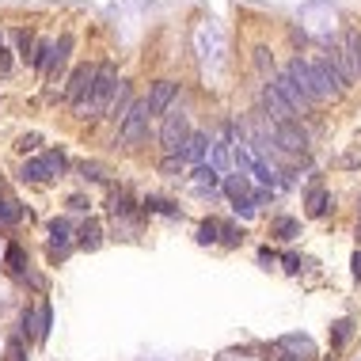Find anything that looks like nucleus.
I'll return each instance as SVG.
<instances>
[{"label":"nucleus","mask_w":361,"mask_h":361,"mask_svg":"<svg viewBox=\"0 0 361 361\" xmlns=\"http://www.w3.org/2000/svg\"><path fill=\"white\" fill-rule=\"evenodd\" d=\"M118 84H122V80L114 77V69H110V65H99V69H96V84H91V96L77 107V114L88 118V114H99V110H110V103H114V96H118Z\"/></svg>","instance_id":"1"},{"label":"nucleus","mask_w":361,"mask_h":361,"mask_svg":"<svg viewBox=\"0 0 361 361\" xmlns=\"http://www.w3.org/2000/svg\"><path fill=\"white\" fill-rule=\"evenodd\" d=\"M308 65H312V88H316L320 99H339L342 91H346V77H342L335 53L316 58V61H308Z\"/></svg>","instance_id":"2"},{"label":"nucleus","mask_w":361,"mask_h":361,"mask_svg":"<svg viewBox=\"0 0 361 361\" xmlns=\"http://www.w3.org/2000/svg\"><path fill=\"white\" fill-rule=\"evenodd\" d=\"M194 133L187 114H179V110H168V118H164V129H160V141H164V152L168 156H183V145H187V137Z\"/></svg>","instance_id":"3"},{"label":"nucleus","mask_w":361,"mask_h":361,"mask_svg":"<svg viewBox=\"0 0 361 361\" xmlns=\"http://www.w3.org/2000/svg\"><path fill=\"white\" fill-rule=\"evenodd\" d=\"M65 152H46L39 156V160H27L23 168H20V179L23 183H46V179H53V175H61L65 171Z\"/></svg>","instance_id":"4"},{"label":"nucleus","mask_w":361,"mask_h":361,"mask_svg":"<svg viewBox=\"0 0 361 361\" xmlns=\"http://www.w3.org/2000/svg\"><path fill=\"white\" fill-rule=\"evenodd\" d=\"M342 77H346V84H354L361 77V34L357 31H346V39H342V50L335 53Z\"/></svg>","instance_id":"5"},{"label":"nucleus","mask_w":361,"mask_h":361,"mask_svg":"<svg viewBox=\"0 0 361 361\" xmlns=\"http://www.w3.org/2000/svg\"><path fill=\"white\" fill-rule=\"evenodd\" d=\"M145 129H149V103H133L118 122V137H122V145H137L145 137Z\"/></svg>","instance_id":"6"},{"label":"nucleus","mask_w":361,"mask_h":361,"mask_svg":"<svg viewBox=\"0 0 361 361\" xmlns=\"http://www.w3.org/2000/svg\"><path fill=\"white\" fill-rule=\"evenodd\" d=\"M285 77H289L293 84H297V91L304 96V103H308V107H316V103H320L316 88H312V65L304 61V58H293L289 65H285Z\"/></svg>","instance_id":"7"},{"label":"nucleus","mask_w":361,"mask_h":361,"mask_svg":"<svg viewBox=\"0 0 361 361\" xmlns=\"http://www.w3.org/2000/svg\"><path fill=\"white\" fill-rule=\"evenodd\" d=\"M91 84H96V65H80V69H72V77H69V99H72V107H80L91 96Z\"/></svg>","instance_id":"8"},{"label":"nucleus","mask_w":361,"mask_h":361,"mask_svg":"<svg viewBox=\"0 0 361 361\" xmlns=\"http://www.w3.org/2000/svg\"><path fill=\"white\" fill-rule=\"evenodd\" d=\"M274 145H282L285 152H304L308 149V133L297 122H282V126H274Z\"/></svg>","instance_id":"9"},{"label":"nucleus","mask_w":361,"mask_h":361,"mask_svg":"<svg viewBox=\"0 0 361 361\" xmlns=\"http://www.w3.org/2000/svg\"><path fill=\"white\" fill-rule=\"evenodd\" d=\"M263 103H266V110H270V118H274L277 126H282V122H293V114H297V110L289 107V99H285L274 84L263 88Z\"/></svg>","instance_id":"10"},{"label":"nucleus","mask_w":361,"mask_h":361,"mask_svg":"<svg viewBox=\"0 0 361 361\" xmlns=\"http://www.w3.org/2000/svg\"><path fill=\"white\" fill-rule=\"evenodd\" d=\"M175 91H179V84H175V80H156L152 91H149V99H145V103H149V114H168Z\"/></svg>","instance_id":"11"},{"label":"nucleus","mask_w":361,"mask_h":361,"mask_svg":"<svg viewBox=\"0 0 361 361\" xmlns=\"http://www.w3.org/2000/svg\"><path fill=\"white\" fill-rule=\"evenodd\" d=\"M72 225L65 217H58V221H50V255H65V247L72 244Z\"/></svg>","instance_id":"12"},{"label":"nucleus","mask_w":361,"mask_h":361,"mask_svg":"<svg viewBox=\"0 0 361 361\" xmlns=\"http://www.w3.org/2000/svg\"><path fill=\"white\" fill-rule=\"evenodd\" d=\"M69 53H72V39H69V34H61V39L53 42V53H50V61H46V77H58V69H65V61H69Z\"/></svg>","instance_id":"13"},{"label":"nucleus","mask_w":361,"mask_h":361,"mask_svg":"<svg viewBox=\"0 0 361 361\" xmlns=\"http://www.w3.org/2000/svg\"><path fill=\"white\" fill-rule=\"evenodd\" d=\"M99 239H103V228H99V221H96V217H88L84 225L77 228V247H84V251H96Z\"/></svg>","instance_id":"14"},{"label":"nucleus","mask_w":361,"mask_h":361,"mask_svg":"<svg viewBox=\"0 0 361 361\" xmlns=\"http://www.w3.org/2000/svg\"><path fill=\"white\" fill-rule=\"evenodd\" d=\"M282 350H293L301 361H308V357H316V346H312V339L308 335H285L282 342H277Z\"/></svg>","instance_id":"15"},{"label":"nucleus","mask_w":361,"mask_h":361,"mask_svg":"<svg viewBox=\"0 0 361 361\" xmlns=\"http://www.w3.org/2000/svg\"><path fill=\"white\" fill-rule=\"evenodd\" d=\"M206 152H209V141H206V133H190V137H187V145H183V160H190V164H202V160H206Z\"/></svg>","instance_id":"16"},{"label":"nucleus","mask_w":361,"mask_h":361,"mask_svg":"<svg viewBox=\"0 0 361 361\" xmlns=\"http://www.w3.org/2000/svg\"><path fill=\"white\" fill-rule=\"evenodd\" d=\"M327 209H331V194L323 187H312L308 190V217H327Z\"/></svg>","instance_id":"17"},{"label":"nucleus","mask_w":361,"mask_h":361,"mask_svg":"<svg viewBox=\"0 0 361 361\" xmlns=\"http://www.w3.org/2000/svg\"><path fill=\"white\" fill-rule=\"evenodd\" d=\"M350 339H354V320H335L331 323V346L335 350H342Z\"/></svg>","instance_id":"18"},{"label":"nucleus","mask_w":361,"mask_h":361,"mask_svg":"<svg viewBox=\"0 0 361 361\" xmlns=\"http://www.w3.org/2000/svg\"><path fill=\"white\" fill-rule=\"evenodd\" d=\"M225 190L232 194V202H247V198H251V183H247V175H228Z\"/></svg>","instance_id":"19"},{"label":"nucleus","mask_w":361,"mask_h":361,"mask_svg":"<svg viewBox=\"0 0 361 361\" xmlns=\"http://www.w3.org/2000/svg\"><path fill=\"white\" fill-rule=\"evenodd\" d=\"M194 239H198L202 247L221 244V221H202V225H198V236H194Z\"/></svg>","instance_id":"20"},{"label":"nucleus","mask_w":361,"mask_h":361,"mask_svg":"<svg viewBox=\"0 0 361 361\" xmlns=\"http://www.w3.org/2000/svg\"><path fill=\"white\" fill-rule=\"evenodd\" d=\"M194 187H221V171L217 168H206V164H198V168H194Z\"/></svg>","instance_id":"21"},{"label":"nucleus","mask_w":361,"mask_h":361,"mask_svg":"<svg viewBox=\"0 0 361 361\" xmlns=\"http://www.w3.org/2000/svg\"><path fill=\"white\" fill-rule=\"evenodd\" d=\"M20 217H23L20 202H12V198H0V225H15Z\"/></svg>","instance_id":"22"},{"label":"nucleus","mask_w":361,"mask_h":361,"mask_svg":"<svg viewBox=\"0 0 361 361\" xmlns=\"http://www.w3.org/2000/svg\"><path fill=\"white\" fill-rule=\"evenodd\" d=\"M297 232H301V225L293 217H274V236L277 239H293Z\"/></svg>","instance_id":"23"},{"label":"nucleus","mask_w":361,"mask_h":361,"mask_svg":"<svg viewBox=\"0 0 361 361\" xmlns=\"http://www.w3.org/2000/svg\"><path fill=\"white\" fill-rule=\"evenodd\" d=\"M50 327H53V308L50 304H39V342L50 339Z\"/></svg>","instance_id":"24"},{"label":"nucleus","mask_w":361,"mask_h":361,"mask_svg":"<svg viewBox=\"0 0 361 361\" xmlns=\"http://www.w3.org/2000/svg\"><path fill=\"white\" fill-rule=\"evenodd\" d=\"M145 209H149V213H164V217H179V209H175L168 198H145Z\"/></svg>","instance_id":"25"},{"label":"nucleus","mask_w":361,"mask_h":361,"mask_svg":"<svg viewBox=\"0 0 361 361\" xmlns=\"http://www.w3.org/2000/svg\"><path fill=\"white\" fill-rule=\"evenodd\" d=\"M20 331H23L27 339H39V312H31V308H27L23 316H20Z\"/></svg>","instance_id":"26"},{"label":"nucleus","mask_w":361,"mask_h":361,"mask_svg":"<svg viewBox=\"0 0 361 361\" xmlns=\"http://www.w3.org/2000/svg\"><path fill=\"white\" fill-rule=\"evenodd\" d=\"M221 244H225V247H239V244H244V228L221 225Z\"/></svg>","instance_id":"27"},{"label":"nucleus","mask_w":361,"mask_h":361,"mask_svg":"<svg viewBox=\"0 0 361 361\" xmlns=\"http://www.w3.org/2000/svg\"><path fill=\"white\" fill-rule=\"evenodd\" d=\"M8 266H12L15 274H27V255H23V247H20V244L8 247Z\"/></svg>","instance_id":"28"},{"label":"nucleus","mask_w":361,"mask_h":361,"mask_svg":"<svg viewBox=\"0 0 361 361\" xmlns=\"http://www.w3.org/2000/svg\"><path fill=\"white\" fill-rule=\"evenodd\" d=\"M39 141H42L39 133H27V137H20V152H34V149H39Z\"/></svg>","instance_id":"29"},{"label":"nucleus","mask_w":361,"mask_h":361,"mask_svg":"<svg viewBox=\"0 0 361 361\" xmlns=\"http://www.w3.org/2000/svg\"><path fill=\"white\" fill-rule=\"evenodd\" d=\"M15 42H20L23 58H31V50H34V39H31V34H27V31H20V34H15Z\"/></svg>","instance_id":"30"},{"label":"nucleus","mask_w":361,"mask_h":361,"mask_svg":"<svg viewBox=\"0 0 361 361\" xmlns=\"http://www.w3.org/2000/svg\"><path fill=\"white\" fill-rule=\"evenodd\" d=\"M160 168L168 171V175H171V171H183V156H164V164H160Z\"/></svg>","instance_id":"31"},{"label":"nucleus","mask_w":361,"mask_h":361,"mask_svg":"<svg viewBox=\"0 0 361 361\" xmlns=\"http://www.w3.org/2000/svg\"><path fill=\"white\" fill-rule=\"evenodd\" d=\"M80 171H84V179H103V168H99V164H80Z\"/></svg>","instance_id":"32"},{"label":"nucleus","mask_w":361,"mask_h":361,"mask_svg":"<svg viewBox=\"0 0 361 361\" xmlns=\"http://www.w3.org/2000/svg\"><path fill=\"white\" fill-rule=\"evenodd\" d=\"M274 263H277V251H270V247H263V251H258V266H266V270H270Z\"/></svg>","instance_id":"33"},{"label":"nucleus","mask_w":361,"mask_h":361,"mask_svg":"<svg viewBox=\"0 0 361 361\" xmlns=\"http://www.w3.org/2000/svg\"><path fill=\"white\" fill-rule=\"evenodd\" d=\"M282 263H285V270H289V274H301V258L297 255H282Z\"/></svg>","instance_id":"34"},{"label":"nucleus","mask_w":361,"mask_h":361,"mask_svg":"<svg viewBox=\"0 0 361 361\" xmlns=\"http://www.w3.org/2000/svg\"><path fill=\"white\" fill-rule=\"evenodd\" d=\"M350 266H354V282H361V251H354V258H350Z\"/></svg>","instance_id":"35"},{"label":"nucleus","mask_w":361,"mask_h":361,"mask_svg":"<svg viewBox=\"0 0 361 361\" xmlns=\"http://www.w3.org/2000/svg\"><path fill=\"white\" fill-rule=\"evenodd\" d=\"M0 50H4V31H0Z\"/></svg>","instance_id":"36"},{"label":"nucleus","mask_w":361,"mask_h":361,"mask_svg":"<svg viewBox=\"0 0 361 361\" xmlns=\"http://www.w3.org/2000/svg\"><path fill=\"white\" fill-rule=\"evenodd\" d=\"M357 239H361V225H357Z\"/></svg>","instance_id":"37"}]
</instances>
